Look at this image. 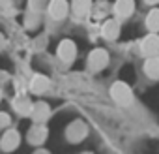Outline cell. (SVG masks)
<instances>
[{
	"label": "cell",
	"instance_id": "6da1fadb",
	"mask_svg": "<svg viewBox=\"0 0 159 154\" xmlns=\"http://www.w3.org/2000/svg\"><path fill=\"white\" fill-rule=\"evenodd\" d=\"M111 94H112L114 102L120 105H129L133 102V92L125 83H114L111 87Z\"/></svg>",
	"mask_w": 159,
	"mask_h": 154
},
{
	"label": "cell",
	"instance_id": "7a4b0ae2",
	"mask_svg": "<svg viewBox=\"0 0 159 154\" xmlns=\"http://www.w3.org/2000/svg\"><path fill=\"white\" fill-rule=\"evenodd\" d=\"M107 62H109L107 51H103V49H94V51L90 53V56H88V70H90V71H99V70H103V68L107 66Z\"/></svg>",
	"mask_w": 159,
	"mask_h": 154
},
{
	"label": "cell",
	"instance_id": "3957f363",
	"mask_svg": "<svg viewBox=\"0 0 159 154\" xmlns=\"http://www.w3.org/2000/svg\"><path fill=\"white\" fill-rule=\"evenodd\" d=\"M140 49H142V55H146V56H155V55H159V36H157V34H148V36L142 40Z\"/></svg>",
	"mask_w": 159,
	"mask_h": 154
},
{
	"label": "cell",
	"instance_id": "277c9868",
	"mask_svg": "<svg viewBox=\"0 0 159 154\" xmlns=\"http://www.w3.org/2000/svg\"><path fill=\"white\" fill-rule=\"evenodd\" d=\"M58 56H60V60H64V62H73L75 60V56H77V47H75V43L71 41V40H64L60 45H58Z\"/></svg>",
	"mask_w": 159,
	"mask_h": 154
},
{
	"label": "cell",
	"instance_id": "5b68a950",
	"mask_svg": "<svg viewBox=\"0 0 159 154\" xmlns=\"http://www.w3.org/2000/svg\"><path fill=\"white\" fill-rule=\"evenodd\" d=\"M86 126L83 124V122H73V124H69V128H67V132H66V135H67V139L71 141V143H79V141H83L84 137H86Z\"/></svg>",
	"mask_w": 159,
	"mask_h": 154
},
{
	"label": "cell",
	"instance_id": "8992f818",
	"mask_svg": "<svg viewBox=\"0 0 159 154\" xmlns=\"http://www.w3.org/2000/svg\"><path fill=\"white\" fill-rule=\"evenodd\" d=\"M71 12L77 19H86V15L92 12V0H73Z\"/></svg>",
	"mask_w": 159,
	"mask_h": 154
},
{
	"label": "cell",
	"instance_id": "52a82bcc",
	"mask_svg": "<svg viewBox=\"0 0 159 154\" xmlns=\"http://www.w3.org/2000/svg\"><path fill=\"white\" fill-rule=\"evenodd\" d=\"M118 34H120V23L116 21V19H107L103 25H101V36L105 38V40H116L118 38Z\"/></svg>",
	"mask_w": 159,
	"mask_h": 154
},
{
	"label": "cell",
	"instance_id": "ba28073f",
	"mask_svg": "<svg viewBox=\"0 0 159 154\" xmlns=\"http://www.w3.org/2000/svg\"><path fill=\"white\" fill-rule=\"evenodd\" d=\"M21 143V135L17 130H8L4 135H2V141H0V147H2L4 150H13L17 148Z\"/></svg>",
	"mask_w": 159,
	"mask_h": 154
},
{
	"label": "cell",
	"instance_id": "9c48e42d",
	"mask_svg": "<svg viewBox=\"0 0 159 154\" xmlns=\"http://www.w3.org/2000/svg\"><path fill=\"white\" fill-rule=\"evenodd\" d=\"M135 10V2L133 0H116L114 4V15L118 19H127Z\"/></svg>",
	"mask_w": 159,
	"mask_h": 154
},
{
	"label": "cell",
	"instance_id": "30bf717a",
	"mask_svg": "<svg viewBox=\"0 0 159 154\" xmlns=\"http://www.w3.org/2000/svg\"><path fill=\"white\" fill-rule=\"evenodd\" d=\"M32 118H34V122H38V124H43L49 117H51V109H49V105L47 103H43V102H39V103H34L32 105Z\"/></svg>",
	"mask_w": 159,
	"mask_h": 154
},
{
	"label": "cell",
	"instance_id": "8fae6325",
	"mask_svg": "<svg viewBox=\"0 0 159 154\" xmlns=\"http://www.w3.org/2000/svg\"><path fill=\"white\" fill-rule=\"evenodd\" d=\"M49 13L52 19H64L67 13V2L66 0H51L49 2Z\"/></svg>",
	"mask_w": 159,
	"mask_h": 154
},
{
	"label": "cell",
	"instance_id": "7c38bea8",
	"mask_svg": "<svg viewBox=\"0 0 159 154\" xmlns=\"http://www.w3.org/2000/svg\"><path fill=\"white\" fill-rule=\"evenodd\" d=\"M32 102L25 96V94H19L13 98V109L19 113V115H30L32 113Z\"/></svg>",
	"mask_w": 159,
	"mask_h": 154
},
{
	"label": "cell",
	"instance_id": "4fadbf2b",
	"mask_svg": "<svg viewBox=\"0 0 159 154\" xmlns=\"http://www.w3.org/2000/svg\"><path fill=\"white\" fill-rule=\"evenodd\" d=\"M45 137H47V128H45L43 124H38V122H36V124L28 130V141H30L32 145L43 143Z\"/></svg>",
	"mask_w": 159,
	"mask_h": 154
},
{
	"label": "cell",
	"instance_id": "5bb4252c",
	"mask_svg": "<svg viewBox=\"0 0 159 154\" xmlns=\"http://www.w3.org/2000/svg\"><path fill=\"white\" fill-rule=\"evenodd\" d=\"M144 73L150 79H159V55L148 56V60L144 64Z\"/></svg>",
	"mask_w": 159,
	"mask_h": 154
},
{
	"label": "cell",
	"instance_id": "9a60e30c",
	"mask_svg": "<svg viewBox=\"0 0 159 154\" xmlns=\"http://www.w3.org/2000/svg\"><path fill=\"white\" fill-rule=\"evenodd\" d=\"M49 89V79L45 75H34L32 79H30V90L34 94H41Z\"/></svg>",
	"mask_w": 159,
	"mask_h": 154
},
{
	"label": "cell",
	"instance_id": "2e32d148",
	"mask_svg": "<svg viewBox=\"0 0 159 154\" xmlns=\"http://www.w3.org/2000/svg\"><path fill=\"white\" fill-rule=\"evenodd\" d=\"M146 26L150 32H159V10H152L146 17Z\"/></svg>",
	"mask_w": 159,
	"mask_h": 154
},
{
	"label": "cell",
	"instance_id": "e0dca14e",
	"mask_svg": "<svg viewBox=\"0 0 159 154\" xmlns=\"http://www.w3.org/2000/svg\"><path fill=\"white\" fill-rule=\"evenodd\" d=\"M92 13H94V17L98 21L103 19L109 13V2H107V0H99V2H96V6L92 8Z\"/></svg>",
	"mask_w": 159,
	"mask_h": 154
},
{
	"label": "cell",
	"instance_id": "ac0fdd59",
	"mask_svg": "<svg viewBox=\"0 0 159 154\" xmlns=\"http://www.w3.org/2000/svg\"><path fill=\"white\" fill-rule=\"evenodd\" d=\"M47 6V0H28V8L30 12H36V13H41Z\"/></svg>",
	"mask_w": 159,
	"mask_h": 154
},
{
	"label": "cell",
	"instance_id": "d6986e66",
	"mask_svg": "<svg viewBox=\"0 0 159 154\" xmlns=\"http://www.w3.org/2000/svg\"><path fill=\"white\" fill-rule=\"evenodd\" d=\"M38 23H39V13L30 12V13H28V17H26V26H28V28H34Z\"/></svg>",
	"mask_w": 159,
	"mask_h": 154
},
{
	"label": "cell",
	"instance_id": "ffe728a7",
	"mask_svg": "<svg viewBox=\"0 0 159 154\" xmlns=\"http://www.w3.org/2000/svg\"><path fill=\"white\" fill-rule=\"evenodd\" d=\"M11 124V118L8 113H0V128H8Z\"/></svg>",
	"mask_w": 159,
	"mask_h": 154
},
{
	"label": "cell",
	"instance_id": "44dd1931",
	"mask_svg": "<svg viewBox=\"0 0 159 154\" xmlns=\"http://www.w3.org/2000/svg\"><path fill=\"white\" fill-rule=\"evenodd\" d=\"M4 45H6V40H4V36H2V34H0V49H2Z\"/></svg>",
	"mask_w": 159,
	"mask_h": 154
},
{
	"label": "cell",
	"instance_id": "7402d4cb",
	"mask_svg": "<svg viewBox=\"0 0 159 154\" xmlns=\"http://www.w3.org/2000/svg\"><path fill=\"white\" fill-rule=\"evenodd\" d=\"M144 2H146V4H157L159 0H144Z\"/></svg>",
	"mask_w": 159,
	"mask_h": 154
},
{
	"label": "cell",
	"instance_id": "603a6c76",
	"mask_svg": "<svg viewBox=\"0 0 159 154\" xmlns=\"http://www.w3.org/2000/svg\"><path fill=\"white\" fill-rule=\"evenodd\" d=\"M0 100H2V92H0Z\"/></svg>",
	"mask_w": 159,
	"mask_h": 154
}]
</instances>
